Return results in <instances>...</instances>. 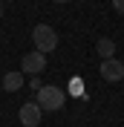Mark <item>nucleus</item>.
Returning a JSON list of instances; mask_svg holds the SVG:
<instances>
[{
	"label": "nucleus",
	"instance_id": "obj_2",
	"mask_svg": "<svg viewBox=\"0 0 124 127\" xmlns=\"http://www.w3.org/2000/svg\"><path fill=\"white\" fill-rule=\"evenodd\" d=\"M32 43H35V49L38 52H52L55 46H58V32L52 29L49 23H38L35 29H32Z\"/></svg>",
	"mask_w": 124,
	"mask_h": 127
},
{
	"label": "nucleus",
	"instance_id": "obj_5",
	"mask_svg": "<svg viewBox=\"0 0 124 127\" xmlns=\"http://www.w3.org/2000/svg\"><path fill=\"white\" fill-rule=\"evenodd\" d=\"M101 78L110 81V84H116V81L124 78V64L118 58H107V61H101Z\"/></svg>",
	"mask_w": 124,
	"mask_h": 127
},
{
	"label": "nucleus",
	"instance_id": "obj_11",
	"mask_svg": "<svg viewBox=\"0 0 124 127\" xmlns=\"http://www.w3.org/2000/svg\"><path fill=\"white\" fill-rule=\"evenodd\" d=\"M55 3H69V0H55Z\"/></svg>",
	"mask_w": 124,
	"mask_h": 127
},
{
	"label": "nucleus",
	"instance_id": "obj_10",
	"mask_svg": "<svg viewBox=\"0 0 124 127\" xmlns=\"http://www.w3.org/2000/svg\"><path fill=\"white\" fill-rule=\"evenodd\" d=\"M29 84H32V90H35V93H38V90H40V87H43V84H40V81H38V78H29Z\"/></svg>",
	"mask_w": 124,
	"mask_h": 127
},
{
	"label": "nucleus",
	"instance_id": "obj_9",
	"mask_svg": "<svg viewBox=\"0 0 124 127\" xmlns=\"http://www.w3.org/2000/svg\"><path fill=\"white\" fill-rule=\"evenodd\" d=\"M113 9H116V12H121V15H124V0H113Z\"/></svg>",
	"mask_w": 124,
	"mask_h": 127
},
{
	"label": "nucleus",
	"instance_id": "obj_3",
	"mask_svg": "<svg viewBox=\"0 0 124 127\" xmlns=\"http://www.w3.org/2000/svg\"><path fill=\"white\" fill-rule=\"evenodd\" d=\"M46 69V55L43 52H26L23 58H20V72L23 75H38V72H43Z\"/></svg>",
	"mask_w": 124,
	"mask_h": 127
},
{
	"label": "nucleus",
	"instance_id": "obj_1",
	"mask_svg": "<svg viewBox=\"0 0 124 127\" xmlns=\"http://www.w3.org/2000/svg\"><path fill=\"white\" fill-rule=\"evenodd\" d=\"M35 104H38L43 113H55V110H61L63 104H66V93H63L61 87H55V84H43V87L38 90Z\"/></svg>",
	"mask_w": 124,
	"mask_h": 127
},
{
	"label": "nucleus",
	"instance_id": "obj_7",
	"mask_svg": "<svg viewBox=\"0 0 124 127\" xmlns=\"http://www.w3.org/2000/svg\"><path fill=\"white\" fill-rule=\"evenodd\" d=\"M95 49H98L101 61H107V58H116V40H110V38H101L98 43H95Z\"/></svg>",
	"mask_w": 124,
	"mask_h": 127
},
{
	"label": "nucleus",
	"instance_id": "obj_4",
	"mask_svg": "<svg viewBox=\"0 0 124 127\" xmlns=\"http://www.w3.org/2000/svg\"><path fill=\"white\" fill-rule=\"evenodd\" d=\"M17 119H20V124L23 127H38L40 119H43V110H40L35 101H26L20 110H17Z\"/></svg>",
	"mask_w": 124,
	"mask_h": 127
},
{
	"label": "nucleus",
	"instance_id": "obj_8",
	"mask_svg": "<svg viewBox=\"0 0 124 127\" xmlns=\"http://www.w3.org/2000/svg\"><path fill=\"white\" fill-rule=\"evenodd\" d=\"M72 93H75V95L84 93V87H81V78H72Z\"/></svg>",
	"mask_w": 124,
	"mask_h": 127
},
{
	"label": "nucleus",
	"instance_id": "obj_13",
	"mask_svg": "<svg viewBox=\"0 0 124 127\" xmlns=\"http://www.w3.org/2000/svg\"><path fill=\"white\" fill-rule=\"evenodd\" d=\"M0 3H6V0H0Z\"/></svg>",
	"mask_w": 124,
	"mask_h": 127
},
{
	"label": "nucleus",
	"instance_id": "obj_12",
	"mask_svg": "<svg viewBox=\"0 0 124 127\" xmlns=\"http://www.w3.org/2000/svg\"><path fill=\"white\" fill-rule=\"evenodd\" d=\"M0 17H3V3H0Z\"/></svg>",
	"mask_w": 124,
	"mask_h": 127
},
{
	"label": "nucleus",
	"instance_id": "obj_6",
	"mask_svg": "<svg viewBox=\"0 0 124 127\" xmlns=\"http://www.w3.org/2000/svg\"><path fill=\"white\" fill-rule=\"evenodd\" d=\"M0 84H3V90H6V93H17V90L26 84V75H23L20 69H17V72H6Z\"/></svg>",
	"mask_w": 124,
	"mask_h": 127
}]
</instances>
